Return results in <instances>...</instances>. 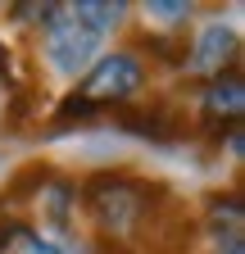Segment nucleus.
I'll list each match as a JSON object with an SVG mask.
<instances>
[{
	"instance_id": "nucleus-1",
	"label": "nucleus",
	"mask_w": 245,
	"mask_h": 254,
	"mask_svg": "<svg viewBox=\"0 0 245 254\" xmlns=\"http://www.w3.org/2000/svg\"><path fill=\"white\" fill-rule=\"evenodd\" d=\"M150 195H155V186L141 182V177H127V173H96L82 186L86 213L100 227L105 241H136L145 232L150 213H155Z\"/></svg>"
},
{
	"instance_id": "nucleus-2",
	"label": "nucleus",
	"mask_w": 245,
	"mask_h": 254,
	"mask_svg": "<svg viewBox=\"0 0 245 254\" xmlns=\"http://www.w3.org/2000/svg\"><path fill=\"white\" fill-rule=\"evenodd\" d=\"M145 59L136 55V50H109V55H100L91 68L82 73V82H77V100H86L96 114H105V109H114V114H122V109H132V105H141V95H145Z\"/></svg>"
},
{
	"instance_id": "nucleus-3",
	"label": "nucleus",
	"mask_w": 245,
	"mask_h": 254,
	"mask_svg": "<svg viewBox=\"0 0 245 254\" xmlns=\"http://www.w3.org/2000/svg\"><path fill=\"white\" fill-rule=\"evenodd\" d=\"M100 46H105V37H100V32L91 27L73 5H55V14H50L46 27H41V55H46V64H50L59 77L86 73L91 64H96Z\"/></svg>"
},
{
	"instance_id": "nucleus-4",
	"label": "nucleus",
	"mask_w": 245,
	"mask_h": 254,
	"mask_svg": "<svg viewBox=\"0 0 245 254\" xmlns=\"http://www.w3.org/2000/svg\"><path fill=\"white\" fill-rule=\"evenodd\" d=\"M236 55H241V41H236V27L223 23V18H213L200 27V37L195 46L186 50V59H182V68H186L191 77H218V73H232L236 68Z\"/></svg>"
},
{
	"instance_id": "nucleus-5",
	"label": "nucleus",
	"mask_w": 245,
	"mask_h": 254,
	"mask_svg": "<svg viewBox=\"0 0 245 254\" xmlns=\"http://www.w3.org/2000/svg\"><path fill=\"white\" fill-rule=\"evenodd\" d=\"M241 114H245V86H241V73L232 68V73L209 77L204 91H200V127L223 141V132L241 127Z\"/></svg>"
},
{
	"instance_id": "nucleus-6",
	"label": "nucleus",
	"mask_w": 245,
	"mask_h": 254,
	"mask_svg": "<svg viewBox=\"0 0 245 254\" xmlns=\"http://www.w3.org/2000/svg\"><path fill=\"white\" fill-rule=\"evenodd\" d=\"M37 182V209L46 222H55V227H68V218L77 209V186L68 177H59V173H32Z\"/></svg>"
},
{
	"instance_id": "nucleus-7",
	"label": "nucleus",
	"mask_w": 245,
	"mask_h": 254,
	"mask_svg": "<svg viewBox=\"0 0 245 254\" xmlns=\"http://www.w3.org/2000/svg\"><path fill=\"white\" fill-rule=\"evenodd\" d=\"M204 227H209V236H218V241L227 236V245L241 241V232H245V204H241L236 190H227V195H209Z\"/></svg>"
},
{
	"instance_id": "nucleus-8",
	"label": "nucleus",
	"mask_w": 245,
	"mask_h": 254,
	"mask_svg": "<svg viewBox=\"0 0 245 254\" xmlns=\"http://www.w3.org/2000/svg\"><path fill=\"white\" fill-rule=\"evenodd\" d=\"M73 9H77L91 27H96L100 37H109V32L122 23V14H127V5H122V0H114V5H109V0H77Z\"/></svg>"
},
{
	"instance_id": "nucleus-9",
	"label": "nucleus",
	"mask_w": 245,
	"mask_h": 254,
	"mask_svg": "<svg viewBox=\"0 0 245 254\" xmlns=\"http://www.w3.org/2000/svg\"><path fill=\"white\" fill-rule=\"evenodd\" d=\"M0 254H64V250H59L55 241H46L41 232H32V227H23V222H18V232L9 236V245L0 250Z\"/></svg>"
},
{
	"instance_id": "nucleus-10",
	"label": "nucleus",
	"mask_w": 245,
	"mask_h": 254,
	"mask_svg": "<svg viewBox=\"0 0 245 254\" xmlns=\"http://www.w3.org/2000/svg\"><path fill=\"white\" fill-rule=\"evenodd\" d=\"M145 14H159V23H164V27H186L191 5H186V0H150Z\"/></svg>"
},
{
	"instance_id": "nucleus-11",
	"label": "nucleus",
	"mask_w": 245,
	"mask_h": 254,
	"mask_svg": "<svg viewBox=\"0 0 245 254\" xmlns=\"http://www.w3.org/2000/svg\"><path fill=\"white\" fill-rule=\"evenodd\" d=\"M14 232H18V222H14V218H0V250L9 245V236H14Z\"/></svg>"
},
{
	"instance_id": "nucleus-12",
	"label": "nucleus",
	"mask_w": 245,
	"mask_h": 254,
	"mask_svg": "<svg viewBox=\"0 0 245 254\" xmlns=\"http://www.w3.org/2000/svg\"><path fill=\"white\" fill-rule=\"evenodd\" d=\"M223 254H245V241H236V245H227Z\"/></svg>"
}]
</instances>
